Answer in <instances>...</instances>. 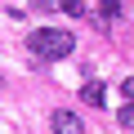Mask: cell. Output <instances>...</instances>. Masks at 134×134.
<instances>
[{
    "label": "cell",
    "instance_id": "cell-1",
    "mask_svg": "<svg viewBox=\"0 0 134 134\" xmlns=\"http://www.w3.org/2000/svg\"><path fill=\"white\" fill-rule=\"evenodd\" d=\"M27 49H31L36 58L54 63V58H67V54L76 49V36L63 31V27H45V31H31V36H27Z\"/></svg>",
    "mask_w": 134,
    "mask_h": 134
},
{
    "label": "cell",
    "instance_id": "cell-2",
    "mask_svg": "<svg viewBox=\"0 0 134 134\" xmlns=\"http://www.w3.org/2000/svg\"><path fill=\"white\" fill-rule=\"evenodd\" d=\"M49 125H54V134H85V121H81L76 112H67V107H58V112L49 116Z\"/></svg>",
    "mask_w": 134,
    "mask_h": 134
},
{
    "label": "cell",
    "instance_id": "cell-3",
    "mask_svg": "<svg viewBox=\"0 0 134 134\" xmlns=\"http://www.w3.org/2000/svg\"><path fill=\"white\" fill-rule=\"evenodd\" d=\"M81 98H85L90 107H103V98H107V90H103L98 81H85V90H81Z\"/></svg>",
    "mask_w": 134,
    "mask_h": 134
},
{
    "label": "cell",
    "instance_id": "cell-4",
    "mask_svg": "<svg viewBox=\"0 0 134 134\" xmlns=\"http://www.w3.org/2000/svg\"><path fill=\"white\" fill-rule=\"evenodd\" d=\"M54 9H63V14H72V18H85V5L81 0H49Z\"/></svg>",
    "mask_w": 134,
    "mask_h": 134
},
{
    "label": "cell",
    "instance_id": "cell-5",
    "mask_svg": "<svg viewBox=\"0 0 134 134\" xmlns=\"http://www.w3.org/2000/svg\"><path fill=\"white\" fill-rule=\"evenodd\" d=\"M116 125H121V130H134V103H121V112H116Z\"/></svg>",
    "mask_w": 134,
    "mask_h": 134
},
{
    "label": "cell",
    "instance_id": "cell-6",
    "mask_svg": "<svg viewBox=\"0 0 134 134\" xmlns=\"http://www.w3.org/2000/svg\"><path fill=\"white\" fill-rule=\"evenodd\" d=\"M98 9H103V23L107 18H121V0H98Z\"/></svg>",
    "mask_w": 134,
    "mask_h": 134
},
{
    "label": "cell",
    "instance_id": "cell-7",
    "mask_svg": "<svg viewBox=\"0 0 134 134\" xmlns=\"http://www.w3.org/2000/svg\"><path fill=\"white\" fill-rule=\"evenodd\" d=\"M121 94H125V103H134V76H125V81H121Z\"/></svg>",
    "mask_w": 134,
    "mask_h": 134
}]
</instances>
